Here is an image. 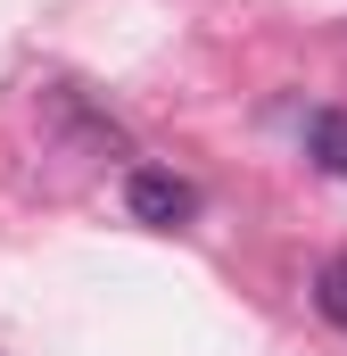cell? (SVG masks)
<instances>
[{
    "instance_id": "3",
    "label": "cell",
    "mask_w": 347,
    "mask_h": 356,
    "mask_svg": "<svg viewBox=\"0 0 347 356\" xmlns=\"http://www.w3.org/2000/svg\"><path fill=\"white\" fill-rule=\"evenodd\" d=\"M314 307H323V323L347 332V257H331V266L314 273Z\"/></svg>"
},
{
    "instance_id": "2",
    "label": "cell",
    "mask_w": 347,
    "mask_h": 356,
    "mask_svg": "<svg viewBox=\"0 0 347 356\" xmlns=\"http://www.w3.org/2000/svg\"><path fill=\"white\" fill-rule=\"evenodd\" d=\"M306 149L323 158V175H347V108H323L306 124Z\"/></svg>"
},
{
    "instance_id": "1",
    "label": "cell",
    "mask_w": 347,
    "mask_h": 356,
    "mask_svg": "<svg viewBox=\"0 0 347 356\" xmlns=\"http://www.w3.org/2000/svg\"><path fill=\"white\" fill-rule=\"evenodd\" d=\"M124 207H133V224H149V232H182V224L198 216V191L174 175V166H133Z\"/></svg>"
}]
</instances>
